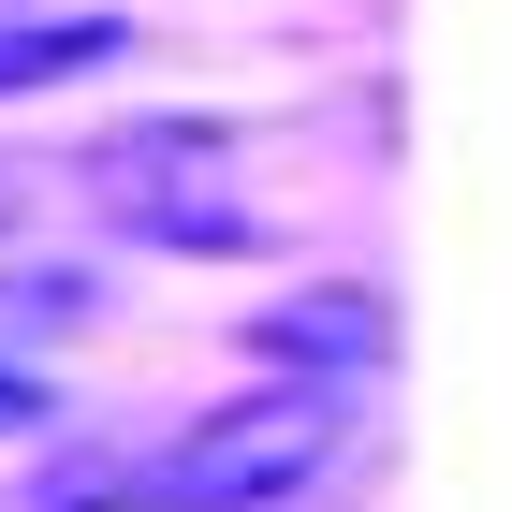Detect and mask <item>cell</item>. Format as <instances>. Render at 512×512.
<instances>
[{
	"mask_svg": "<svg viewBox=\"0 0 512 512\" xmlns=\"http://www.w3.org/2000/svg\"><path fill=\"white\" fill-rule=\"evenodd\" d=\"M337 454H352V381H249V395H220V410H191L161 439L118 483V512H278Z\"/></svg>",
	"mask_w": 512,
	"mask_h": 512,
	"instance_id": "6da1fadb",
	"label": "cell"
},
{
	"mask_svg": "<svg viewBox=\"0 0 512 512\" xmlns=\"http://www.w3.org/2000/svg\"><path fill=\"white\" fill-rule=\"evenodd\" d=\"M88 308H103V293L59 278V264H15V278H0V337H59V322H88Z\"/></svg>",
	"mask_w": 512,
	"mask_h": 512,
	"instance_id": "277c9868",
	"label": "cell"
},
{
	"mask_svg": "<svg viewBox=\"0 0 512 512\" xmlns=\"http://www.w3.org/2000/svg\"><path fill=\"white\" fill-rule=\"evenodd\" d=\"M264 337H293V352H322V337H337V366H381V308H278Z\"/></svg>",
	"mask_w": 512,
	"mask_h": 512,
	"instance_id": "5b68a950",
	"label": "cell"
},
{
	"mask_svg": "<svg viewBox=\"0 0 512 512\" xmlns=\"http://www.w3.org/2000/svg\"><path fill=\"white\" fill-rule=\"evenodd\" d=\"M44 15H59V0H44Z\"/></svg>",
	"mask_w": 512,
	"mask_h": 512,
	"instance_id": "ba28073f",
	"label": "cell"
},
{
	"mask_svg": "<svg viewBox=\"0 0 512 512\" xmlns=\"http://www.w3.org/2000/svg\"><path fill=\"white\" fill-rule=\"evenodd\" d=\"M30 410H44V395H30V381H15V366H0V439H15V425H30Z\"/></svg>",
	"mask_w": 512,
	"mask_h": 512,
	"instance_id": "8992f818",
	"label": "cell"
},
{
	"mask_svg": "<svg viewBox=\"0 0 512 512\" xmlns=\"http://www.w3.org/2000/svg\"><path fill=\"white\" fill-rule=\"evenodd\" d=\"M118 15H0V103H15V88H74V74H103V59H118Z\"/></svg>",
	"mask_w": 512,
	"mask_h": 512,
	"instance_id": "3957f363",
	"label": "cell"
},
{
	"mask_svg": "<svg viewBox=\"0 0 512 512\" xmlns=\"http://www.w3.org/2000/svg\"><path fill=\"white\" fill-rule=\"evenodd\" d=\"M0 220H15V176H0Z\"/></svg>",
	"mask_w": 512,
	"mask_h": 512,
	"instance_id": "52a82bcc",
	"label": "cell"
},
{
	"mask_svg": "<svg viewBox=\"0 0 512 512\" xmlns=\"http://www.w3.org/2000/svg\"><path fill=\"white\" fill-rule=\"evenodd\" d=\"M74 191L147 249H249V191H235V147L191 118H147V132H103L74 161Z\"/></svg>",
	"mask_w": 512,
	"mask_h": 512,
	"instance_id": "7a4b0ae2",
	"label": "cell"
}]
</instances>
